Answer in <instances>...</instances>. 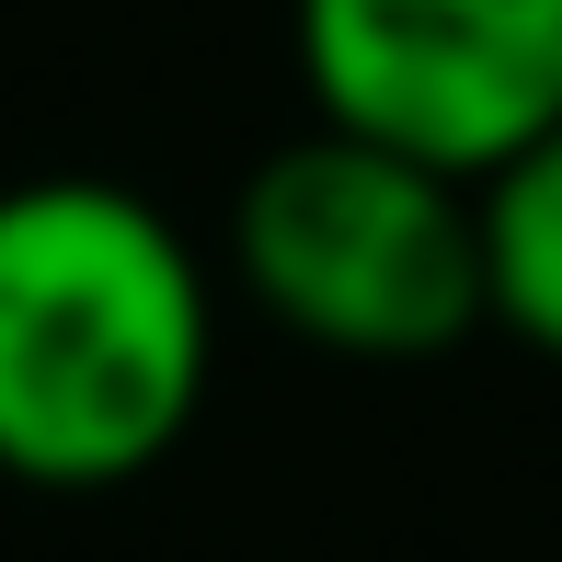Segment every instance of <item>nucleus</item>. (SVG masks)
Returning a JSON list of instances; mask_svg holds the SVG:
<instances>
[{
	"label": "nucleus",
	"instance_id": "7ed1b4c3",
	"mask_svg": "<svg viewBox=\"0 0 562 562\" xmlns=\"http://www.w3.org/2000/svg\"><path fill=\"white\" fill-rule=\"evenodd\" d=\"M299 69L322 126L482 184L562 126V0H299Z\"/></svg>",
	"mask_w": 562,
	"mask_h": 562
},
{
	"label": "nucleus",
	"instance_id": "f03ea898",
	"mask_svg": "<svg viewBox=\"0 0 562 562\" xmlns=\"http://www.w3.org/2000/svg\"><path fill=\"white\" fill-rule=\"evenodd\" d=\"M229 265L252 311L334 356H448L482 311V184L437 161L311 126L276 161H252L229 207Z\"/></svg>",
	"mask_w": 562,
	"mask_h": 562
},
{
	"label": "nucleus",
	"instance_id": "20e7f679",
	"mask_svg": "<svg viewBox=\"0 0 562 562\" xmlns=\"http://www.w3.org/2000/svg\"><path fill=\"white\" fill-rule=\"evenodd\" d=\"M482 311L517 345L562 356V126L482 172Z\"/></svg>",
	"mask_w": 562,
	"mask_h": 562
},
{
	"label": "nucleus",
	"instance_id": "f257e3e1",
	"mask_svg": "<svg viewBox=\"0 0 562 562\" xmlns=\"http://www.w3.org/2000/svg\"><path fill=\"white\" fill-rule=\"evenodd\" d=\"M207 265L138 184H0V471L35 494H115L207 414Z\"/></svg>",
	"mask_w": 562,
	"mask_h": 562
}]
</instances>
